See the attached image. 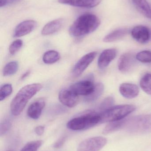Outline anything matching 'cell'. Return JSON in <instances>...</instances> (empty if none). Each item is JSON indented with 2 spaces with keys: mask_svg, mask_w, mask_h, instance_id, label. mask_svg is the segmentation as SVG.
I'll return each mask as SVG.
<instances>
[{
  "mask_svg": "<svg viewBox=\"0 0 151 151\" xmlns=\"http://www.w3.org/2000/svg\"><path fill=\"white\" fill-rule=\"evenodd\" d=\"M8 4V2H7V0H1L0 1V7H4Z\"/></svg>",
  "mask_w": 151,
  "mask_h": 151,
  "instance_id": "34",
  "label": "cell"
},
{
  "mask_svg": "<svg viewBox=\"0 0 151 151\" xmlns=\"http://www.w3.org/2000/svg\"><path fill=\"white\" fill-rule=\"evenodd\" d=\"M100 122L101 119L98 113L95 110H89L69 121L66 127L71 130H84L100 124Z\"/></svg>",
  "mask_w": 151,
  "mask_h": 151,
  "instance_id": "3",
  "label": "cell"
},
{
  "mask_svg": "<svg viewBox=\"0 0 151 151\" xmlns=\"http://www.w3.org/2000/svg\"><path fill=\"white\" fill-rule=\"evenodd\" d=\"M18 63L16 61L9 62L5 65L3 70L4 76L14 75L18 70Z\"/></svg>",
  "mask_w": 151,
  "mask_h": 151,
  "instance_id": "24",
  "label": "cell"
},
{
  "mask_svg": "<svg viewBox=\"0 0 151 151\" xmlns=\"http://www.w3.org/2000/svg\"><path fill=\"white\" fill-rule=\"evenodd\" d=\"M124 129L132 134H142L151 132V114L138 115L127 118Z\"/></svg>",
  "mask_w": 151,
  "mask_h": 151,
  "instance_id": "5",
  "label": "cell"
},
{
  "mask_svg": "<svg viewBox=\"0 0 151 151\" xmlns=\"http://www.w3.org/2000/svg\"><path fill=\"white\" fill-rule=\"evenodd\" d=\"M136 108L133 105H122L112 106L100 112H97L101 119L100 123H110L125 119L134 112Z\"/></svg>",
  "mask_w": 151,
  "mask_h": 151,
  "instance_id": "4",
  "label": "cell"
},
{
  "mask_svg": "<svg viewBox=\"0 0 151 151\" xmlns=\"http://www.w3.org/2000/svg\"><path fill=\"white\" fill-rule=\"evenodd\" d=\"M102 0H58L59 3L74 7L91 9L100 4Z\"/></svg>",
  "mask_w": 151,
  "mask_h": 151,
  "instance_id": "13",
  "label": "cell"
},
{
  "mask_svg": "<svg viewBox=\"0 0 151 151\" xmlns=\"http://www.w3.org/2000/svg\"><path fill=\"white\" fill-rule=\"evenodd\" d=\"M59 101L64 105L69 107L76 106L79 101V96L70 88L64 89L59 94Z\"/></svg>",
  "mask_w": 151,
  "mask_h": 151,
  "instance_id": "9",
  "label": "cell"
},
{
  "mask_svg": "<svg viewBox=\"0 0 151 151\" xmlns=\"http://www.w3.org/2000/svg\"><path fill=\"white\" fill-rule=\"evenodd\" d=\"M127 118L122 119L120 120L110 122L105 128L103 133L105 134H110L113 131L124 128L126 122Z\"/></svg>",
  "mask_w": 151,
  "mask_h": 151,
  "instance_id": "21",
  "label": "cell"
},
{
  "mask_svg": "<svg viewBox=\"0 0 151 151\" xmlns=\"http://www.w3.org/2000/svg\"><path fill=\"white\" fill-rule=\"evenodd\" d=\"M60 58V55L57 51L53 50H49L44 53L43 60L45 64H51L58 62Z\"/></svg>",
  "mask_w": 151,
  "mask_h": 151,
  "instance_id": "22",
  "label": "cell"
},
{
  "mask_svg": "<svg viewBox=\"0 0 151 151\" xmlns=\"http://www.w3.org/2000/svg\"><path fill=\"white\" fill-rule=\"evenodd\" d=\"M142 89L151 96V74L147 73L142 77L140 83Z\"/></svg>",
  "mask_w": 151,
  "mask_h": 151,
  "instance_id": "23",
  "label": "cell"
},
{
  "mask_svg": "<svg viewBox=\"0 0 151 151\" xmlns=\"http://www.w3.org/2000/svg\"><path fill=\"white\" fill-rule=\"evenodd\" d=\"M135 7L143 15L151 19V8L146 0H132Z\"/></svg>",
  "mask_w": 151,
  "mask_h": 151,
  "instance_id": "19",
  "label": "cell"
},
{
  "mask_svg": "<svg viewBox=\"0 0 151 151\" xmlns=\"http://www.w3.org/2000/svg\"><path fill=\"white\" fill-rule=\"evenodd\" d=\"M42 88L40 83H34L27 84L21 88L11 103L10 111L12 115H20L28 101Z\"/></svg>",
  "mask_w": 151,
  "mask_h": 151,
  "instance_id": "2",
  "label": "cell"
},
{
  "mask_svg": "<svg viewBox=\"0 0 151 151\" xmlns=\"http://www.w3.org/2000/svg\"><path fill=\"white\" fill-rule=\"evenodd\" d=\"M119 91L125 98L133 99L136 97L139 93L138 86L131 83H123L120 86Z\"/></svg>",
  "mask_w": 151,
  "mask_h": 151,
  "instance_id": "16",
  "label": "cell"
},
{
  "mask_svg": "<svg viewBox=\"0 0 151 151\" xmlns=\"http://www.w3.org/2000/svg\"><path fill=\"white\" fill-rule=\"evenodd\" d=\"M37 23L34 20H25L19 24L15 28L14 37H20L30 33L36 27Z\"/></svg>",
  "mask_w": 151,
  "mask_h": 151,
  "instance_id": "12",
  "label": "cell"
},
{
  "mask_svg": "<svg viewBox=\"0 0 151 151\" xmlns=\"http://www.w3.org/2000/svg\"><path fill=\"white\" fill-rule=\"evenodd\" d=\"M96 52H91L83 56L74 65L72 74L74 77L80 76L93 62L97 55Z\"/></svg>",
  "mask_w": 151,
  "mask_h": 151,
  "instance_id": "8",
  "label": "cell"
},
{
  "mask_svg": "<svg viewBox=\"0 0 151 151\" xmlns=\"http://www.w3.org/2000/svg\"><path fill=\"white\" fill-rule=\"evenodd\" d=\"M23 41L20 40H16L11 43L9 47L10 54L14 55L22 47Z\"/></svg>",
  "mask_w": 151,
  "mask_h": 151,
  "instance_id": "29",
  "label": "cell"
},
{
  "mask_svg": "<svg viewBox=\"0 0 151 151\" xmlns=\"http://www.w3.org/2000/svg\"><path fill=\"white\" fill-rule=\"evenodd\" d=\"M136 57L132 53H127L121 56L118 62V67L121 72L127 73L131 71L136 63Z\"/></svg>",
  "mask_w": 151,
  "mask_h": 151,
  "instance_id": "10",
  "label": "cell"
},
{
  "mask_svg": "<svg viewBox=\"0 0 151 151\" xmlns=\"http://www.w3.org/2000/svg\"><path fill=\"white\" fill-rule=\"evenodd\" d=\"M106 143V138L102 137L88 138L80 144L77 151H99Z\"/></svg>",
  "mask_w": 151,
  "mask_h": 151,
  "instance_id": "7",
  "label": "cell"
},
{
  "mask_svg": "<svg viewBox=\"0 0 151 151\" xmlns=\"http://www.w3.org/2000/svg\"><path fill=\"white\" fill-rule=\"evenodd\" d=\"M45 106L44 99H40L30 105L27 111V116L33 119H37L41 114Z\"/></svg>",
  "mask_w": 151,
  "mask_h": 151,
  "instance_id": "15",
  "label": "cell"
},
{
  "mask_svg": "<svg viewBox=\"0 0 151 151\" xmlns=\"http://www.w3.org/2000/svg\"><path fill=\"white\" fill-rule=\"evenodd\" d=\"M64 19L59 18L52 20L46 24L42 29L41 34L43 35H48L57 32L63 25Z\"/></svg>",
  "mask_w": 151,
  "mask_h": 151,
  "instance_id": "17",
  "label": "cell"
},
{
  "mask_svg": "<svg viewBox=\"0 0 151 151\" xmlns=\"http://www.w3.org/2000/svg\"><path fill=\"white\" fill-rule=\"evenodd\" d=\"M100 24V19L96 15L85 13L79 16L73 23L69 28V34L73 37H81L93 32Z\"/></svg>",
  "mask_w": 151,
  "mask_h": 151,
  "instance_id": "1",
  "label": "cell"
},
{
  "mask_svg": "<svg viewBox=\"0 0 151 151\" xmlns=\"http://www.w3.org/2000/svg\"><path fill=\"white\" fill-rule=\"evenodd\" d=\"M64 141L65 138H64V137L61 138V139H60L59 141H58L55 144V147H56V148L61 147V145H63Z\"/></svg>",
  "mask_w": 151,
  "mask_h": 151,
  "instance_id": "32",
  "label": "cell"
},
{
  "mask_svg": "<svg viewBox=\"0 0 151 151\" xmlns=\"http://www.w3.org/2000/svg\"><path fill=\"white\" fill-rule=\"evenodd\" d=\"M129 32L128 28H120L114 30L104 38L103 41L105 42H111L117 41L125 37Z\"/></svg>",
  "mask_w": 151,
  "mask_h": 151,
  "instance_id": "18",
  "label": "cell"
},
{
  "mask_svg": "<svg viewBox=\"0 0 151 151\" xmlns=\"http://www.w3.org/2000/svg\"><path fill=\"white\" fill-rule=\"evenodd\" d=\"M136 59L143 63H151V51L144 50L139 52L136 56Z\"/></svg>",
  "mask_w": 151,
  "mask_h": 151,
  "instance_id": "27",
  "label": "cell"
},
{
  "mask_svg": "<svg viewBox=\"0 0 151 151\" xmlns=\"http://www.w3.org/2000/svg\"><path fill=\"white\" fill-rule=\"evenodd\" d=\"M117 50L115 49H109L104 50L99 56L98 62V68L104 69L107 67L117 55Z\"/></svg>",
  "mask_w": 151,
  "mask_h": 151,
  "instance_id": "14",
  "label": "cell"
},
{
  "mask_svg": "<svg viewBox=\"0 0 151 151\" xmlns=\"http://www.w3.org/2000/svg\"><path fill=\"white\" fill-rule=\"evenodd\" d=\"M8 4H11L15 3L20 1L21 0H7Z\"/></svg>",
  "mask_w": 151,
  "mask_h": 151,
  "instance_id": "35",
  "label": "cell"
},
{
  "mask_svg": "<svg viewBox=\"0 0 151 151\" xmlns=\"http://www.w3.org/2000/svg\"><path fill=\"white\" fill-rule=\"evenodd\" d=\"M114 102V99L113 97L109 96L106 98L99 105L97 111L100 112L112 107Z\"/></svg>",
  "mask_w": 151,
  "mask_h": 151,
  "instance_id": "25",
  "label": "cell"
},
{
  "mask_svg": "<svg viewBox=\"0 0 151 151\" xmlns=\"http://www.w3.org/2000/svg\"><path fill=\"white\" fill-rule=\"evenodd\" d=\"M11 123L9 120L6 119L1 124L0 129V135L1 136L6 134L10 128Z\"/></svg>",
  "mask_w": 151,
  "mask_h": 151,
  "instance_id": "30",
  "label": "cell"
},
{
  "mask_svg": "<svg viewBox=\"0 0 151 151\" xmlns=\"http://www.w3.org/2000/svg\"><path fill=\"white\" fill-rule=\"evenodd\" d=\"M12 87L11 84L8 83L1 86L0 89V100H4L12 94Z\"/></svg>",
  "mask_w": 151,
  "mask_h": 151,
  "instance_id": "28",
  "label": "cell"
},
{
  "mask_svg": "<svg viewBox=\"0 0 151 151\" xmlns=\"http://www.w3.org/2000/svg\"><path fill=\"white\" fill-rule=\"evenodd\" d=\"M42 141L40 140L29 142L20 151H37L42 145Z\"/></svg>",
  "mask_w": 151,
  "mask_h": 151,
  "instance_id": "26",
  "label": "cell"
},
{
  "mask_svg": "<svg viewBox=\"0 0 151 151\" xmlns=\"http://www.w3.org/2000/svg\"><path fill=\"white\" fill-rule=\"evenodd\" d=\"M131 35L135 40L142 44L147 43L150 38V32L148 27L144 26L135 27L131 32Z\"/></svg>",
  "mask_w": 151,
  "mask_h": 151,
  "instance_id": "11",
  "label": "cell"
},
{
  "mask_svg": "<svg viewBox=\"0 0 151 151\" xmlns=\"http://www.w3.org/2000/svg\"><path fill=\"white\" fill-rule=\"evenodd\" d=\"M7 151H13V150H8Z\"/></svg>",
  "mask_w": 151,
  "mask_h": 151,
  "instance_id": "36",
  "label": "cell"
},
{
  "mask_svg": "<svg viewBox=\"0 0 151 151\" xmlns=\"http://www.w3.org/2000/svg\"><path fill=\"white\" fill-rule=\"evenodd\" d=\"M44 129H45V127L43 126H38L35 129V132L38 136H41L44 133Z\"/></svg>",
  "mask_w": 151,
  "mask_h": 151,
  "instance_id": "31",
  "label": "cell"
},
{
  "mask_svg": "<svg viewBox=\"0 0 151 151\" xmlns=\"http://www.w3.org/2000/svg\"><path fill=\"white\" fill-rule=\"evenodd\" d=\"M94 76L92 74H89L84 80L73 84L70 88L78 96H88L95 89Z\"/></svg>",
  "mask_w": 151,
  "mask_h": 151,
  "instance_id": "6",
  "label": "cell"
},
{
  "mask_svg": "<svg viewBox=\"0 0 151 151\" xmlns=\"http://www.w3.org/2000/svg\"><path fill=\"white\" fill-rule=\"evenodd\" d=\"M104 86L102 83H98L95 85L94 91L88 96H86L84 98L85 102L91 103L96 100L103 94Z\"/></svg>",
  "mask_w": 151,
  "mask_h": 151,
  "instance_id": "20",
  "label": "cell"
},
{
  "mask_svg": "<svg viewBox=\"0 0 151 151\" xmlns=\"http://www.w3.org/2000/svg\"><path fill=\"white\" fill-rule=\"evenodd\" d=\"M30 73H31V72H30V70H27V71L25 73H24L23 75L21 76L20 78V80H23L25 79L29 75V74H30Z\"/></svg>",
  "mask_w": 151,
  "mask_h": 151,
  "instance_id": "33",
  "label": "cell"
}]
</instances>
